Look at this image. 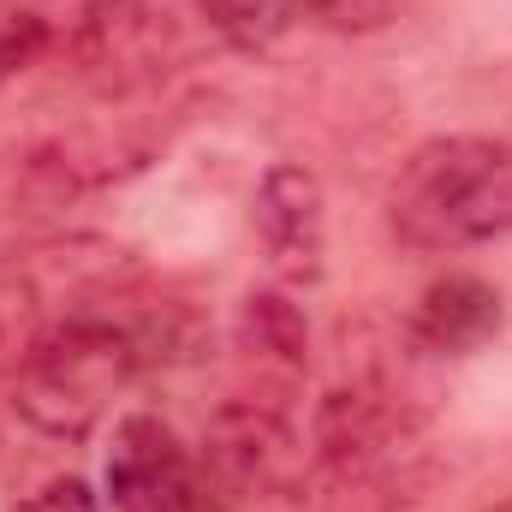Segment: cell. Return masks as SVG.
<instances>
[{
    "label": "cell",
    "instance_id": "cell-2",
    "mask_svg": "<svg viewBox=\"0 0 512 512\" xmlns=\"http://www.w3.org/2000/svg\"><path fill=\"white\" fill-rule=\"evenodd\" d=\"M387 227L405 251L441 256L495 245L512 233V143L507 137H429L387 185Z\"/></svg>",
    "mask_w": 512,
    "mask_h": 512
},
{
    "label": "cell",
    "instance_id": "cell-5",
    "mask_svg": "<svg viewBox=\"0 0 512 512\" xmlns=\"http://www.w3.org/2000/svg\"><path fill=\"white\" fill-rule=\"evenodd\" d=\"M102 483H108L114 512H215L209 489H203L197 453L155 411L120 417L108 465H102Z\"/></svg>",
    "mask_w": 512,
    "mask_h": 512
},
{
    "label": "cell",
    "instance_id": "cell-3",
    "mask_svg": "<svg viewBox=\"0 0 512 512\" xmlns=\"http://www.w3.org/2000/svg\"><path fill=\"white\" fill-rule=\"evenodd\" d=\"M143 376V358L131 346V334L96 304H72L60 310L48 328H36L12 364V405L30 429L54 435V441H84L108 405Z\"/></svg>",
    "mask_w": 512,
    "mask_h": 512
},
{
    "label": "cell",
    "instance_id": "cell-8",
    "mask_svg": "<svg viewBox=\"0 0 512 512\" xmlns=\"http://www.w3.org/2000/svg\"><path fill=\"white\" fill-rule=\"evenodd\" d=\"M233 346H239L245 370H256V393H268V399L298 387L310 370V322L292 304V292H280V286H262L239 304Z\"/></svg>",
    "mask_w": 512,
    "mask_h": 512
},
{
    "label": "cell",
    "instance_id": "cell-9",
    "mask_svg": "<svg viewBox=\"0 0 512 512\" xmlns=\"http://www.w3.org/2000/svg\"><path fill=\"white\" fill-rule=\"evenodd\" d=\"M66 12L72 0H0V90L60 66Z\"/></svg>",
    "mask_w": 512,
    "mask_h": 512
},
{
    "label": "cell",
    "instance_id": "cell-6",
    "mask_svg": "<svg viewBox=\"0 0 512 512\" xmlns=\"http://www.w3.org/2000/svg\"><path fill=\"white\" fill-rule=\"evenodd\" d=\"M256 239L268 251V268L286 286H310L322 280V256H328V203H322V179L298 161H280L262 173L256 185Z\"/></svg>",
    "mask_w": 512,
    "mask_h": 512
},
{
    "label": "cell",
    "instance_id": "cell-11",
    "mask_svg": "<svg viewBox=\"0 0 512 512\" xmlns=\"http://www.w3.org/2000/svg\"><path fill=\"white\" fill-rule=\"evenodd\" d=\"M399 6L405 0H298V12L316 18L334 36H370V30H382V24L399 18Z\"/></svg>",
    "mask_w": 512,
    "mask_h": 512
},
{
    "label": "cell",
    "instance_id": "cell-13",
    "mask_svg": "<svg viewBox=\"0 0 512 512\" xmlns=\"http://www.w3.org/2000/svg\"><path fill=\"white\" fill-rule=\"evenodd\" d=\"M495 512H512V507H495Z\"/></svg>",
    "mask_w": 512,
    "mask_h": 512
},
{
    "label": "cell",
    "instance_id": "cell-7",
    "mask_svg": "<svg viewBox=\"0 0 512 512\" xmlns=\"http://www.w3.org/2000/svg\"><path fill=\"white\" fill-rule=\"evenodd\" d=\"M501 328H507V298H501L495 280H483V274H441L417 298V310L405 322V340L423 358H471Z\"/></svg>",
    "mask_w": 512,
    "mask_h": 512
},
{
    "label": "cell",
    "instance_id": "cell-4",
    "mask_svg": "<svg viewBox=\"0 0 512 512\" xmlns=\"http://www.w3.org/2000/svg\"><path fill=\"white\" fill-rule=\"evenodd\" d=\"M197 465H203L209 501L221 512V507H251V501H286V495H298L304 471H310V447L292 429V417H286L280 399L239 393V399H227V405L209 411Z\"/></svg>",
    "mask_w": 512,
    "mask_h": 512
},
{
    "label": "cell",
    "instance_id": "cell-1",
    "mask_svg": "<svg viewBox=\"0 0 512 512\" xmlns=\"http://www.w3.org/2000/svg\"><path fill=\"white\" fill-rule=\"evenodd\" d=\"M435 483V435L423 405L387 370L334 382L310 423V512H417Z\"/></svg>",
    "mask_w": 512,
    "mask_h": 512
},
{
    "label": "cell",
    "instance_id": "cell-12",
    "mask_svg": "<svg viewBox=\"0 0 512 512\" xmlns=\"http://www.w3.org/2000/svg\"><path fill=\"white\" fill-rule=\"evenodd\" d=\"M12 512H102V501H96V489H90V483L60 477V483H42L30 501H18Z\"/></svg>",
    "mask_w": 512,
    "mask_h": 512
},
{
    "label": "cell",
    "instance_id": "cell-10",
    "mask_svg": "<svg viewBox=\"0 0 512 512\" xmlns=\"http://www.w3.org/2000/svg\"><path fill=\"white\" fill-rule=\"evenodd\" d=\"M197 12L239 54H256V48L280 42L298 24V0H197Z\"/></svg>",
    "mask_w": 512,
    "mask_h": 512
}]
</instances>
